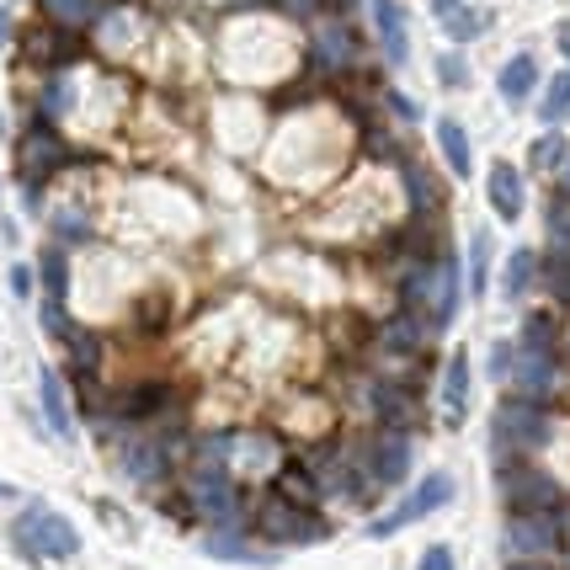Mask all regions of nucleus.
<instances>
[{
	"label": "nucleus",
	"instance_id": "nucleus-1",
	"mask_svg": "<svg viewBox=\"0 0 570 570\" xmlns=\"http://www.w3.org/2000/svg\"><path fill=\"white\" fill-rule=\"evenodd\" d=\"M17 544L27 554H43V560H70L75 549H80V533L59 512H49V507H27L22 518H17Z\"/></svg>",
	"mask_w": 570,
	"mask_h": 570
},
{
	"label": "nucleus",
	"instance_id": "nucleus-2",
	"mask_svg": "<svg viewBox=\"0 0 570 570\" xmlns=\"http://www.w3.org/2000/svg\"><path fill=\"white\" fill-rule=\"evenodd\" d=\"M193 501H198V512L208 522H219V528H240V497H235V485H229L224 464H214V459L193 470Z\"/></svg>",
	"mask_w": 570,
	"mask_h": 570
},
{
	"label": "nucleus",
	"instance_id": "nucleus-3",
	"mask_svg": "<svg viewBox=\"0 0 570 570\" xmlns=\"http://www.w3.org/2000/svg\"><path fill=\"white\" fill-rule=\"evenodd\" d=\"M448 501H453V480H448V474H426L422 485H416L411 497L400 501V507L390 512V518H379V522H373L368 533H373V539H390V533H400L405 522L426 518V512H438V507H448Z\"/></svg>",
	"mask_w": 570,
	"mask_h": 570
},
{
	"label": "nucleus",
	"instance_id": "nucleus-4",
	"mask_svg": "<svg viewBox=\"0 0 570 570\" xmlns=\"http://www.w3.org/2000/svg\"><path fill=\"white\" fill-rule=\"evenodd\" d=\"M501 497L512 512H554L560 507V491H554V480L539 470H528V464H512V470H501Z\"/></svg>",
	"mask_w": 570,
	"mask_h": 570
},
{
	"label": "nucleus",
	"instance_id": "nucleus-5",
	"mask_svg": "<svg viewBox=\"0 0 570 570\" xmlns=\"http://www.w3.org/2000/svg\"><path fill=\"white\" fill-rule=\"evenodd\" d=\"M432 304V325H448L453 321V304H459V267L453 256H443L438 267H422L411 277V304Z\"/></svg>",
	"mask_w": 570,
	"mask_h": 570
},
{
	"label": "nucleus",
	"instance_id": "nucleus-6",
	"mask_svg": "<svg viewBox=\"0 0 570 570\" xmlns=\"http://www.w3.org/2000/svg\"><path fill=\"white\" fill-rule=\"evenodd\" d=\"M497 443L507 448H544L549 443V416L533 400H507L497 411Z\"/></svg>",
	"mask_w": 570,
	"mask_h": 570
},
{
	"label": "nucleus",
	"instance_id": "nucleus-7",
	"mask_svg": "<svg viewBox=\"0 0 570 570\" xmlns=\"http://www.w3.org/2000/svg\"><path fill=\"white\" fill-rule=\"evenodd\" d=\"M256 528H262L267 539H277V544H315V539H321V522L309 518L298 501L288 507L283 497H273L262 512H256Z\"/></svg>",
	"mask_w": 570,
	"mask_h": 570
},
{
	"label": "nucleus",
	"instance_id": "nucleus-8",
	"mask_svg": "<svg viewBox=\"0 0 570 570\" xmlns=\"http://www.w3.org/2000/svg\"><path fill=\"white\" fill-rule=\"evenodd\" d=\"M507 373H512V390H518V400H549L554 390H560V368L549 363V352H512V363H507Z\"/></svg>",
	"mask_w": 570,
	"mask_h": 570
},
{
	"label": "nucleus",
	"instance_id": "nucleus-9",
	"mask_svg": "<svg viewBox=\"0 0 570 570\" xmlns=\"http://www.w3.org/2000/svg\"><path fill=\"white\" fill-rule=\"evenodd\" d=\"M17 160H22V171H27V187L38 193V181H43L53 166H65V145H59V134H53L49 124H38V128H27Z\"/></svg>",
	"mask_w": 570,
	"mask_h": 570
},
{
	"label": "nucleus",
	"instance_id": "nucleus-10",
	"mask_svg": "<svg viewBox=\"0 0 570 570\" xmlns=\"http://www.w3.org/2000/svg\"><path fill=\"white\" fill-rule=\"evenodd\" d=\"M560 512V507H554ZM554 512H512L507 522V539L522 549V554H549V549H560V522Z\"/></svg>",
	"mask_w": 570,
	"mask_h": 570
},
{
	"label": "nucleus",
	"instance_id": "nucleus-11",
	"mask_svg": "<svg viewBox=\"0 0 570 570\" xmlns=\"http://www.w3.org/2000/svg\"><path fill=\"white\" fill-rule=\"evenodd\" d=\"M368 470H373V480H379V485H400V480L411 474V438H405L400 426H384V432H379Z\"/></svg>",
	"mask_w": 570,
	"mask_h": 570
},
{
	"label": "nucleus",
	"instance_id": "nucleus-12",
	"mask_svg": "<svg viewBox=\"0 0 570 570\" xmlns=\"http://www.w3.org/2000/svg\"><path fill=\"white\" fill-rule=\"evenodd\" d=\"M373 27H379L384 59H390V65H405V59H411V43H405V11H400L395 0H373Z\"/></svg>",
	"mask_w": 570,
	"mask_h": 570
},
{
	"label": "nucleus",
	"instance_id": "nucleus-13",
	"mask_svg": "<svg viewBox=\"0 0 570 570\" xmlns=\"http://www.w3.org/2000/svg\"><path fill=\"white\" fill-rule=\"evenodd\" d=\"M491 208H497L507 224L522 214V176H518V166H507V160L491 171Z\"/></svg>",
	"mask_w": 570,
	"mask_h": 570
},
{
	"label": "nucleus",
	"instance_id": "nucleus-14",
	"mask_svg": "<svg viewBox=\"0 0 570 570\" xmlns=\"http://www.w3.org/2000/svg\"><path fill=\"white\" fill-rule=\"evenodd\" d=\"M373 411H379V422L400 426V432L416 422V400L405 395V390H395V384H379V390H373Z\"/></svg>",
	"mask_w": 570,
	"mask_h": 570
},
{
	"label": "nucleus",
	"instance_id": "nucleus-15",
	"mask_svg": "<svg viewBox=\"0 0 570 570\" xmlns=\"http://www.w3.org/2000/svg\"><path fill=\"white\" fill-rule=\"evenodd\" d=\"M43 6V17L53 27H65V32H80V27L97 22V0H38Z\"/></svg>",
	"mask_w": 570,
	"mask_h": 570
},
{
	"label": "nucleus",
	"instance_id": "nucleus-16",
	"mask_svg": "<svg viewBox=\"0 0 570 570\" xmlns=\"http://www.w3.org/2000/svg\"><path fill=\"white\" fill-rule=\"evenodd\" d=\"M38 390H43V411H49V426L59 432V438H70L75 422H70V400H65V384H59V373L43 368V379H38Z\"/></svg>",
	"mask_w": 570,
	"mask_h": 570
},
{
	"label": "nucleus",
	"instance_id": "nucleus-17",
	"mask_svg": "<svg viewBox=\"0 0 570 570\" xmlns=\"http://www.w3.org/2000/svg\"><path fill=\"white\" fill-rule=\"evenodd\" d=\"M443 400H448V416H464V400H470V357L453 352L443 373Z\"/></svg>",
	"mask_w": 570,
	"mask_h": 570
},
{
	"label": "nucleus",
	"instance_id": "nucleus-18",
	"mask_svg": "<svg viewBox=\"0 0 570 570\" xmlns=\"http://www.w3.org/2000/svg\"><path fill=\"white\" fill-rule=\"evenodd\" d=\"M533 80H539V65H533V59H528V53H518V59H512V65H501V97L507 101H522L528 97V91H533Z\"/></svg>",
	"mask_w": 570,
	"mask_h": 570
},
{
	"label": "nucleus",
	"instance_id": "nucleus-19",
	"mask_svg": "<svg viewBox=\"0 0 570 570\" xmlns=\"http://www.w3.org/2000/svg\"><path fill=\"white\" fill-rule=\"evenodd\" d=\"M438 145H443V155H448V166L459 176H470V166H474V155H470V134L453 124V118H443L438 124Z\"/></svg>",
	"mask_w": 570,
	"mask_h": 570
},
{
	"label": "nucleus",
	"instance_id": "nucleus-20",
	"mask_svg": "<svg viewBox=\"0 0 570 570\" xmlns=\"http://www.w3.org/2000/svg\"><path fill=\"white\" fill-rule=\"evenodd\" d=\"M277 491H283V497H294L298 507H309V501L321 497V485H315V474L304 470V464H283V470H277Z\"/></svg>",
	"mask_w": 570,
	"mask_h": 570
},
{
	"label": "nucleus",
	"instance_id": "nucleus-21",
	"mask_svg": "<svg viewBox=\"0 0 570 570\" xmlns=\"http://www.w3.org/2000/svg\"><path fill=\"white\" fill-rule=\"evenodd\" d=\"M539 118H544V124H566V118H570V70L549 75V91H544Z\"/></svg>",
	"mask_w": 570,
	"mask_h": 570
},
{
	"label": "nucleus",
	"instance_id": "nucleus-22",
	"mask_svg": "<svg viewBox=\"0 0 570 570\" xmlns=\"http://www.w3.org/2000/svg\"><path fill=\"white\" fill-rule=\"evenodd\" d=\"M27 53H32L38 65H59V59H70V38H59L53 27H43V32L27 38Z\"/></svg>",
	"mask_w": 570,
	"mask_h": 570
},
{
	"label": "nucleus",
	"instance_id": "nucleus-23",
	"mask_svg": "<svg viewBox=\"0 0 570 570\" xmlns=\"http://www.w3.org/2000/svg\"><path fill=\"white\" fill-rule=\"evenodd\" d=\"M384 347H390V352H422L426 336L416 331V321H405V315H400V321L384 325Z\"/></svg>",
	"mask_w": 570,
	"mask_h": 570
},
{
	"label": "nucleus",
	"instance_id": "nucleus-24",
	"mask_svg": "<svg viewBox=\"0 0 570 570\" xmlns=\"http://www.w3.org/2000/svg\"><path fill=\"white\" fill-rule=\"evenodd\" d=\"M566 160H570V145L560 139V134H544V139L533 145V166H539L544 176H549V171H560Z\"/></svg>",
	"mask_w": 570,
	"mask_h": 570
},
{
	"label": "nucleus",
	"instance_id": "nucleus-25",
	"mask_svg": "<svg viewBox=\"0 0 570 570\" xmlns=\"http://www.w3.org/2000/svg\"><path fill=\"white\" fill-rule=\"evenodd\" d=\"M485 267H491V235L480 229L470 240V294H485Z\"/></svg>",
	"mask_w": 570,
	"mask_h": 570
},
{
	"label": "nucleus",
	"instance_id": "nucleus-26",
	"mask_svg": "<svg viewBox=\"0 0 570 570\" xmlns=\"http://www.w3.org/2000/svg\"><path fill=\"white\" fill-rule=\"evenodd\" d=\"M43 283H49V298H65V288H70V262H65V250H43Z\"/></svg>",
	"mask_w": 570,
	"mask_h": 570
},
{
	"label": "nucleus",
	"instance_id": "nucleus-27",
	"mask_svg": "<svg viewBox=\"0 0 570 570\" xmlns=\"http://www.w3.org/2000/svg\"><path fill=\"white\" fill-rule=\"evenodd\" d=\"M528 277H533V250H512V262H507V298L528 294Z\"/></svg>",
	"mask_w": 570,
	"mask_h": 570
},
{
	"label": "nucleus",
	"instance_id": "nucleus-28",
	"mask_svg": "<svg viewBox=\"0 0 570 570\" xmlns=\"http://www.w3.org/2000/svg\"><path fill=\"white\" fill-rule=\"evenodd\" d=\"M544 283H549V294H560L570 304V250H554L544 262Z\"/></svg>",
	"mask_w": 570,
	"mask_h": 570
},
{
	"label": "nucleus",
	"instance_id": "nucleus-29",
	"mask_svg": "<svg viewBox=\"0 0 570 570\" xmlns=\"http://www.w3.org/2000/svg\"><path fill=\"white\" fill-rule=\"evenodd\" d=\"M65 342H70V352H75V363H80V368H97L101 347H97V336H91V331L70 325V331H65Z\"/></svg>",
	"mask_w": 570,
	"mask_h": 570
},
{
	"label": "nucleus",
	"instance_id": "nucleus-30",
	"mask_svg": "<svg viewBox=\"0 0 570 570\" xmlns=\"http://www.w3.org/2000/svg\"><path fill=\"white\" fill-rule=\"evenodd\" d=\"M448 32L459 38V43H470L485 32V11H448Z\"/></svg>",
	"mask_w": 570,
	"mask_h": 570
},
{
	"label": "nucleus",
	"instance_id": "nucleus-31",
	"mask_svg": "<svg viewBox=\"0 0 570 570\" xmlns=\"http://www.w3.org/2000/svg\"><path fill=\"white\" fill-rule=\"evenodd\" d=\"M544 224H549V235L560 240V250H570V198L549 203V208H544Z\"/></svg>",
	"mask_w": 570,
	"mask_h": 570
},
{
	"label": "nucleus",
	"instance_id": "nucleus-32",
	"mask_svg": "<svg viewBox=\"0 0 570 570\" xmlns=\"http://www.w3.org/2000/svg\"><path fill=\"white\" fill-rule=\"evenodd\" d=\"M522 336H528V352H549L554 347V321H549V315H533V321L522 325Z\"/></svg>",
	"mask_w": 570,
	"mask_h": 570
},
{
	"label": "nucleus",
	"instance_id": "nucleus-33",
	"mask_svg": "<svg viewBox=\"0 0 570 570\" xmlns=\"http://www.w3.org/2000/svg\"><path fill=\"white\" fill-rule=\"evenodd\" d=\"M321 53H325V59H336V65H347V59H352V38L342 32V27H336V32H321Z\"/></svg>",
	"mask_w": 570,
	"mask_h": 570
},
{
	"label": "nucleus",
	"instance_id": "nucleus-34",
	"mask_svg": "<svg viewBox=\"0 0 570 570\" xmlns=\"http://www.w3.org/2000/svg\"><path fill=\"white\" fill-rule=\"evenodd\" d=\"M128 459H134V464H128L134 480H155V474H160V453H155V448H134Z\"/></svg>",
	"mask_w": 570,
	"mask_h": 570
},
{
	"label": "nucleus",
	"instance_id": "nucleus-35",
	"mask_svg": "<svg viewBox=\"0 0 570 570\" xmlns=\"http://www.w3.org/2000/svg\"><path fill=\"white\" fill-rule=\"evenodd\" d=\"M438 75H443V86H464V80H470V65H464L459 53H443V59H438Z\"/></svg>",
	"mask_w": 570,
	"mask_h": 570
},
{
	"label": "nucleus",
	"instance_id": "nucleus-36",
	"mask_svg": "<svg viewBox=\"0 0 570 570\" xmlns=\"http://www.w3.org/2000/svg\"><path fill=\"white\" fill-rule=\"evenodd\" d=\"M208 554H219V560H250V549H240L235 539H224V533L208 539Z\"/></svg>",
	"mask_w": 570,
	"mask_h": 570
},
{
	"label": "nucleus",
	"instance_id": "nucleus-37",
	"mask_svg": "<svg viewBox=\"0 0 570 570\" xmlns=\"http://www.w3.org/2000/svg\"><path fill=\"white\" fill-rule=\"evenodd\" d=\"M43 325H49L53 336L65 342V331H70V321H65V309H59V298H49V304H43Z\"/></svg>",
	"mask_w": 570,
	"mask_h": 570
},
{
	"label": "nucleus",
	"instance_id": "nucleus-38",
	"mask_svg": "<svg viewBox=\"0 0 570 570\" xmlns=\"http://www.w3.org/2000/svg\"><path fill=\"white\" fill-rule=\"evenodd\" d=\"M422 570H453V549H448V544H432L422 554Z\"/></svg>",
	"mask_w": 570,
	"mask_h": 570
},
{
	"label": "nucleus",
	"instance_id": "nucleus-39",
	"mask_svg": "<svg viewBox=\"0 0 570 570\" xmlns=\"http://www.w3.org/2000/svg\"><path fill=\"white\" fill-rule=\"evenodd\" d=\"M59 229H65V235H86V219H75V214H59Z\"/></svg>",
	"mask_w": 570,
	"mask_h": 570
},
{
	"label": "nucleus",
	"instance_id": "nucleus-40",
	"mask_svg": "<svg viewBox=\"0 0 570 570\" xmlns=\"http://www.w3.org/2000/svg\"><path fill=\"white\" fill-rule=\"evenodd\" d=\"M11 288H17V294H27V288H32V273H27V267H11Z\"/></svg>",
	"mask_w": 570,
	"mask_h": 570
},
{
	"label": "nucleus",
	"instance_id": "nucleus-41",
	"mask_svg": "<svg viewBox=\"0 0 570 570\" xmlns=\"http://www.w3.org/2000/svg\"><path fill=\"white\" fill-rule=\"evenodd\" d=\"M6 38H11V11H0V49H6Z\"/></svg>",
	"mask_w": 570,
	"mask_h": 570
},
{
	"label": "nucleus",
	"instance_id": "nucleus-42",
	"mask_svg": "<svg viewBox=\"0 0 570 570\" xmlns=\"http://www.w3.org/2000/svg\"><path fill=\"white\" fill-rule=\"evenodd\" d=\"M432 11H438V17H448V11H459V0H432Z\"/></svg>",
	"mask_w": 570,
	"mask_h": 570
},
{
	"label": "nucleus",
	"instance_id": "nucleus-43",
	"mask_svg": "<svg viewBox=\"0 0 570 570\" xmlns=\"http://www.w3.org/2000/svg\"><path fill=\"white\" fill-rule=\"evenodd\" d=\"M560 49H566V59H570V17L560 22Z\"/></svg>",
	"mask_w": 570,
	"mask_h": 570
},
{
	"label": "nucleus",
	"instance_id": "nucleus-44",
	"mask_svg": "<svg viewBox=\"0 0 570 570\" xmlns=\"http://www.w3.org/2000/svg\"><path fill=\"white\" fill-rule=\"evenodd\" d=\"M560 171H566V198H570V166H560Z\"/></svg>",
	"mask_w": 570,
	"mask_h": 570
},
{
	"label": "nucleus",
	"instance_id": "nucleus-45",
	"mask_svg": "<svg viewBox=\"0 0 570 570\" xmlns=\"http://www.w3.org/2000/svg\"><path fill=\"white\" fill-rule=\"evenodd\" d=\"M518 570H539V566H518Z\"/></svg>",
	"mask_w": 570,
	"mask_h": 570
}]
</instances>
